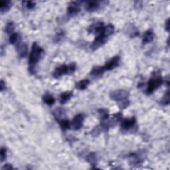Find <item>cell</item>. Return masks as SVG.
I'll use <instances>...</instances> for the list:
<instances>
[{
	"label": "cell",
	"instance_id": "1",
	"mask_svg": "<svg viewBox=\"0 0 170 170\" xmlns=\"http://www.w3.org/2000/svg\"><path fill=\"white\" fill-rule=\"evenodd\" d=\"M114 32V26L112 24H109L105 27L104 30L99 35H97L95 37L92 44L91 45V49L92 50H96L99 47L104 45L107 41L108 38L109 36L112 35Z\"/></svg>",
	"mask_w": 170,
	"mask_h": 170
},
{
	"label": "cell",
	"instance_id": "2",
	"mask_svg": "<svg viewBox=\"0 0 170 170\" xmlns=\"http://www.w3.org/2000/svg\"><path fill=\"white\" fill-rule=\"evenodd\" d=\"M43 52V49L40 47L37 43L34 42L29 56V70L31 74L35 73V66L39 63Z\"/></svg>",
	"mask_w": 170,
	"mask_h": 170
},
{
	"label": "cell",
	"instance_id": "3",
	"mask_svg": "<svg viewBox=\"0 0 170 170\" xmlns=\"http://www.w3.org/2000/svg\"><path fill=\"white\" fill-rule=\"evenodd\" d=\"M76 69V65L75 63H70L69 65H62L55 68L53 73V76L55 79H59L65 75L71 74L74 73Z\"/></svg>",
	"mask_w": 170,
	"mask_h": 170
},
{
	"label": "cell",
	"instance_id": "4",
	"mask_svg": "<svg viewBox=\"0 0 170 170\" xmlns=\"http://www.w3.org/2000/svg\"><path fill=\"white\" fill-rule=\"evenodd\" d=\"M163 80L160 75H153V76L149 80L146 92L147 95H151L156 89L159 88L163 84Z\"/></svg>",
	"mask_w": 170,
	"mask_h": 170
},
{
	"label": "cell",
	"instance_id": "5",
	"mask_svg": "<svg viewBox=\"0 0 170 170\" xmlns=\"http://www.w3.org/2000/svg\"><path fill=\"white\" fill-rule=\"evenodd\" d=\"M128 96H129L128 92L122 89L112 91L110 95L111 99L116 102H121L123 100H127Z\"/></svg>",
	"mask_w": 170,
	"mask_h": 170
},
{
	"label": "cell",
	"instance_id": "6",
	"mask_svg": "<svg viewBox=\"0 0 170 170\" xmlns=\"http://www.w3.org/2000/svg\"><path fill=\"white\" fill-rule=\"evenodd\" d=\"M120 61V57L119 56H115L111 58L109 61H108L105 65L103 66L105 72L112 70L119 66Z\"/></svg>",
	"mask_w": 170,
	"mask_h": 170
},
{
	"label": "cell",
	"instance_id": "7",
	"mask_svg": "<svg viewBox=\"0 0 170 170\" xmlns=\"http://www.w3.org/2000/svg\"><path fill=\"white\" fill-rule=\"evenodd\" d=\"M80 2H70L67 7V15L69 16H75L80 12Z\"/></svg>",
	"mask_w": 170,
	"mask_h": 170
},
{
	"label": "cell",
	"instance_id": "8",
	"mask_svg": "<svg viewBox=\"0 0 170 170\" xmlns=\"http://www.w3.org/2000/svg\"><path fill=\"white\" fill-rule=\"evenodd\" d=\"M84 120H85V116L83 114H79L76 115L71 122V126L73 127V130H78L80 129L82 125H83Z\"/></svg>",
	"mask_w": 170,
	"mask_h": 170
},
{
	"label": "cell",
	"instance_id": "9",
	"mask_svg": "<svg viewBox=\"0 0 170 170\" xmlns=\"http://www.w3.org/2000/svg\"><path fill=\"white\" fill-rule=\"evenodd\" d=\"M136 123V119L135 117L131 118H124L121 121V128L123 130H128L135 126Z\"/></svg>",
	"mask_w": 170,
	"mask_h": 170
},
{
	"label": "cell",
	"instance_id": "10",
	"mask_svg": "<svg viewBox=\"0 0 170 170\" xmlns=\"http://www.w3.org/2000/svg\"><path fill=\"white\" fill-rule=\"evenodd\" d=\"M105 27L104 24L102 22H98L96 23H94L89 26L88 29V32L89 33H93L99 35L100 33H101L103 30H104Z\"/></svg>",
	"mask_w": 170,
	"mask_h": 170
},
{
	"label": "cell",
	"instance_id": "11",
	"mask_svg": "<svg viewBox=\"0 0 170 170\" xmlns=\"http://www.w3.org/2000/svg\"><path fill=\"white\" fill-rule=\"evenodd\" d=\"M16 50L20 57L24 58L27 54V45L24 42H19L16 44Z\"/></svg>",
	"mask_w": 170,
	"mask_h": 170
},
{
	"label": "cell",
	"instance_id": "12",
	"mask_svg": "<svg viewBox=\"0 0 170 170\" xmlns=\"http://www.w3.org/2000/svg\"><path fill=\"white\" fill-rule=\"evenodd\" d=\"M155 37V35L152 29H148L144 33L142 37V44L146 45L152 43Z\"/></svg>",
	"mask_w": 170,
	"mask_h": 170
},
{
	"label": "cell",
	"instance_id": "13",
	"mask_svg": "<svg viewBox=\"0 0 170 170\" xmlns=\"http://www.w3.org/2000/svg\"><path fill=\"white\" fill-rule=\"evenodd\" d=\"M102 2L98 1H91L85 2V8L88 12H95L99 9L101 6Z\"/></svg>",
	"mask_w": 170,
	"mask_h": 170
},
{
	"label": "cell",
	"instance_id": "14",
	"mask_svg": "<svg viewBox=\"0 0 170 170\" xmlns=\"http://www.w3.org/2000/svg\"><path fill=\"white\" fill-rule=\"evenodd\" d=\"M105 73V70L104 69L103 66H96L95 67L92 68L91 72H90V75L93 77H100L103 74Z\"/></svg>",
	"mask_w": 170,
	"mask_h": 170
},
{
	"label": "cell",
	"instance_id": "15",
	"mask_svg": "<svg viewBox=\"0 0 170 170\" xmlns=\"http://www.w3.org/2000/svg\"><path fill=\"white\" fill-rule=\"evenodd\" d=\"M73 96V94L72 92H65L60 95L59 102L61 104H64L71 99V98Z\"/></svg>",
	"mask_w": 170,
	"mask_h": 170
},
{
	"label": "cell",
	"instance_id": "16",
	"mask_svg": "<svg viewBox=\"0 0 170 170\" xmlns=\"http://www.w3.org/2000/svg\"><path fill=\"white\" fill-rule=\"evenodd\" d=\"M90 84V80L89 79H83L80 81H79L76 84L75 86L76 89L78 90H85L87 87L89 86Z\"/></svg>",
	"mask_w": 170,
	"mask_h": 170
},
{
	"label": "cell",
	"instance_id": "17",
	"mask_svg": "<svg viewBox=\"0 0 170 170\" xmlns=\"http://www.w3.org/2000/svg\"><path fill=\"white\" fill-rule=\"evenodd\" d=\"M12 7V2L9 1H0V11L2 13L8 12Z\"/></svg>",
	"mask_w": 170,
	"mask_h": 170
},
{
	"label": "cell",
	"instance_id": "18",
	"mask_svg": "<svg viewBox=\"0 0 170 170\" xmlns=\"http://www.w3.org/2000/svg\"><path fill=\"white\" fill-rule=\"evenodd\" d=\"M130 158V161L132 164H134V165H138L140 164L143 160L142 158H140V155L138 153H132L129 156Z\"/></svg>",
	"mask_w": 170,
	"mask_h": 170
},
{
	"label": "cell",
	"instance_id": "19",
	"mask_svg": "<svg viewBox=\"0 0 170 170\" xmlns=\"http://www.w3.org/2000/svg\"><path fill=\"white\" fill-rule=\"evenodd\" d=\"M43 100L46 104L49 106H52L55 104V100L53 95H50L49 93H46L43 96Z\"/></svg>",
	"mask_w": 170,
	"mask_h": 170
},
{
	"label": "cell",
	"instance_id": "20",
	"mask_svg": "<svg viewBox=\"0 0 170 170\" xmlns=\"http://www.w3.org/2000/svg\"><path fill=\"white\" fill-rule=\"evenodd\" d=\"M99 113L100 114V120L102 122H104L107 120H109V112L108 111V110L105 109H101L100 110H99Z\"/></svg>",
	"mask_w": 170,
	"mask_h": 170
},
{
	"label": "cell",
	"instance_id": "21",
	"mask_svg": "<svg viewBox=\"0 0 170 170\" xmlns=\"http://www.w3.org/2000/svg\"><path fill=\"white\" fill-rule=\"evenodd\" d=\"M59 123L62 130H66L70 128L71 122L68 120H61L59 121Z\"/></svg>",
	"mask_w": 170,
	"mask_h": 170
},
{
	"label": "cell",
	"instance_id": "22",
	"mask_svg": "<svg viewBox=\"0 0 170 170\" xmlns=\"http://www.w3.org/2000/svg\"><path fill=\"white\" fill-rule=\"evenodd\" d=\"M169 99H170V97H169V90H168L167 92L163 95V96L162 98L161 101H160L161 104L163 106H168V105H169Z\"/></svg>",
	"mask_w": 170,
	"mask_h": 170
},
{
	"label": "cell",
	"instance_id": "23",
	"mask_svg": "<svg viewBox=\"0 0 170 170\" xmlns=\"http://www.w3.org/2000/svg\"><path fill=\"white\" fill-rule=\"evenodd\" d=\"M19 36L18 33H13L10 35L9 42L10 44H12V45L17 44V42H19Z\"/></svg>",
	"mask_w": 170,
	"mask_h": 170
},
{
	"label": "cell",
	"instance_id": "24",
	"mask_svg": "<svg viewBox=\"0 0 170 170\" xmlns=\"http://www.w3.org/2000/svg\"><path fill=\"white\" fill-rule=\"evenodd\" d=\"M86 160L88 162L92 165V166H96V156L95 153H90L89 155L87 156Z\"/></svg>",
	"mask_w": 170,
	"mask_h": 170
},
{
	"label": "cell",
	"instance_id": "25",
	"mask_svg": "<svg viewBox=\"0 0 170 170\" xmlns=\"http://www.w3.org/2000/svg\"><path fill=\"white\" fill-rule=\"evenodd\" d=\"M15 29V25L13 22H9L6 27V32L7 33H13Z\"/></svg>",
	"mask_w": 170,
	"mask_h": 170
},
{
	"label": "cell",
	"instance_id": "26",
	"mask_svg": "<svg viewBox=\"0 0 170 170\" xmlns=\"http://www.w3.org/2000/svg\"><path fill=\"white\" fill-rule=\"evenodd\" d=\"M6 153L7 150L6 148L2 147L1 148V151H0V158H1V161L3 162L6 158Z\"/></svg>",
	"mask_w": 170,
	"mask_h": 170
},
{
	"label": "cell",
	"instance_id": "27",
	"mask_svg": "<svg viewBox=\"0 0 170 170\" xmlns=\"http://www.w3.org/2000/svg\"><path fill=\"white\" fill-rule=\"evenodd\" d=\"M25 6H26V7L29 9H33L35 6V3L33 2L32 1H28V2H25Z\"/></svg>",
	"mask_w": 170,
	"mask_h": 170
},
{
	"label": "cell",
	"instance_id": "28",
	"mask_svg": "<svg viewBox=\"0 0 170 170\" xmlns=\"http://www.w3.org/2000/svg\"><path fill=\"white\" fill-rule=\"evenodd\" d=\"M0 88H1V91H3L4 89H6V83H5L3 80H1V83H0Z\"/></svg>",
	"mask_w": 170,
	"mask_h": 170
},
{
	"label": "cell",
	"instance_id": "29",
	"mask_svg": "<svg viewBox=\"0 0 170 170\" xmlns=\"http://www.w3.org/2000/svg\"><path fill=\"white\" fill-rule=\"evenodd\" d=\"M165 28H166L167 32H169V19H168L166 23H165Z\"/></svg>",
	"mask_w": 170,
	"mask_h": 170
},
{
	"label": "cell",
	"instance_id": "30",
	"mask_svg": "<svg viewBox=\"0 0 170 170\" xmlns=\"http://www.w3.org/2000/svg\"><path fill=\"white\" fill-rule=\"evenodd\" d=\"M2 169H13V168L10 164H6L3 167H2Z\"/></svg>",
	"mask_w": 170,
	"mask_h": 170
}]
</instances>
